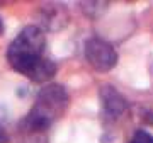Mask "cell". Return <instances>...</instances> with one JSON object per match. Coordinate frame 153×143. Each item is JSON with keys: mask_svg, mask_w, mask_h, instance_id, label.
Instances as JSON below:
<instances>
[{"mask_svg": "<svg viewBox=\"0 0 153 143\" xmlns=\"http://www.w3.org/2000/svg\"><path fill=\"white\" fill-rule=\"evenodd\" d=\"M46 38L39 28H26L9 46L7 58L16 72L34 82H46L55 75V63L44 56Z\"/></svg>", "mask_w": 153, "mask_h": 143, "instance_id": "1", "label": "cell"}, {"mask_svg": "<svg viewBox=\"0 0 153 143\" xmlns=\"http://www.w3.org/2000/svg\"><path fill=\"white\" fill-rule=\"evenodd\" d=\"M66 104L68 94L65 89L58 83L46 85L36 97V102L26 119V126L31 131H43L65 112Z\"/></svg>", "mask_w": 153, "mask_h": 143, "instance_id": "2", "label": "cell"}, {"mask_svg": "<svg viewBox=\"0 0 153 143\" xmlns=\"http://www.w3.org/2000/svg\"><path fill=\"white\" fill-rule=\"evenodd\" d=\"M85 58L97 72H109L117 61L116 50L107 41L99 38L88 39L85 44Z\"/></svg>", "mask_w": 153, "mask_h": 143, "instance_id": "3", "label": "cell"}, {"mask_svg": "<svg viewBox=\"0 0 153 143\" xmlns=\"http://www.w3.org/2000/svg\"><path fill=\"white\" fill-rule=\"evenodd\" d=\"M100 95H102V102H104L105 111H107L109 114L117 116L124 111V101H123V97L116 92L114 89H111V87L102 89Z\"/></svg>", "mask_w": 153, "mask_h": 143, "instance_id": "4", "label": "cell"}, {"mask_svg": "<svg viewBox=\"0 0 153 143\" xmlns=\"http://www.w3.org/2000/svg\"><path fill=\"white\" fill-rule=\"evenodd\" d=\"M129 143H153V136L146 131H136Z\"/></svg>", "mask_w": 153, "mask_h": 143, "instance_id": "5", "label": "cell"}, {"mask_svg": "<svg viewBox=\"0 0 153 143\" xmlns=\"http://www.w3.org/2000/svg\"><path fill=\"white\" fill-rule=\"evenodd\" d=\"M5 142H7V135L4 131V128L0 126V143H5Z\"/></svg>", "mask_w": 153, "mask_h": 143, "instance_id": "6", "label": "cell"}, {"mask_svg": "<svg viewBox=\"0 0 153 143\" xmlns=\"http://www.w3.org/2000/svg\"><path fill=\"white\" fill-rule=\"evenodd\" d=\"M2 31H4V24H2V21H0V34H2Z\"/></svg>", "mask_w": 153, "mask_h": 143, "instance_id": "7", "label": "cell"}]
</instances>
